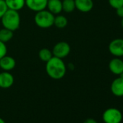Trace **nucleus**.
<instances>
[{"instance_id": "f257e3e1", "label": "nucleus", "mask_w": 123, "mask_h": 123, "mask_svg": "<svg viewBox=\"0 0 123 123\" xmlns=\"http://www.w3.org/2000/svg\"><path fill=\"white\" fill-rule=\"evenodd\" d=\"M46 63V72L51 78L60 80L65 77L67 72V66L62 59L53 56Z\"/></svg>"}, {"instance_id": "f03ea898", "label": "nucleus", "mask_w": 123, "mask_h": 123, "mask_svg": "<svg viewBox=\"0 0 123 123\" xmlns=\"http://www.w3.org/2000/svg\"><path fill=\"white\" fill-rule=\"evenodd\" d=\"M3 28L12 31H17L20 25V15L18 11L7 10L1 18Z\"/></svg>"}, {"instance_id": "7ed1b4c3", "label": "nucleus", "mask_w": 123, "mask_h": 123, "mask_svg": "<svg viewBox=\"0 0 123 123\" xmlns=\"http://www.w3.org/2000/svg\"><path fill=\"white\" fill-rule=\"evenodd\" d=\"M54 15L48 10H43L36 13L34 21L37 26L41 28H49L54 25Z\"/></svg>"}, {"instance_id": "20e7f679", "label": "nucleus", "mask_w": 123, "mask_h": 123, "mask_svg": "<svg viewBox=\"0 0 123 123\" xmlns=\"http://www.w3.org/2000/svg\"><path fill=\"white\" fill-rule=\"evenodd\" d=\"M102 118L105 123H120L122 119V114L119 109L109 108L104 111Z\"/></svg>"}, {"instance_id": "39448f33", "label": "nucleus", "mask_w": 123, "mask_h": 123, "mask_svg": "<svg viewBox=\"0 0 123 123\" xmlns=\"http://www.w3.org/2000/svg\"><path fill=\"white\" fill-rule=\"evenodd\" d=\"M70 46L68 43L65 41H60L54 45L51 51L54 56L63 59L70 54Z\"/></svg>"}, {"instance_id": "423d86ee", "label": "nucleus", "mask_w": 123, "mask_h": 123, "mask_svg": "<svg viewBox=\"0 0 123 123\" xmlns=\"http://www.w3.org/2000/svg\"><path fill=\"white\" fill-rule=\"evenodd\" d=\"M109 51L114 57L123 56V38H115L109 44Z\"/></svg>"}, {"instance_id": "0eeeda50", "label": "nucleus", "mask_w": 123, "mask_h": 123, "mask_svg": "<svg viewBox=\"0 0 123 123\" xmlns=\"http://www.w3.org/2000/svg\"><path fill=\"white\" fill-rule=\"evenodd\" d=\"M48 0H25V6L31 10L38 12L46 9Z\"/></svg>"}, {"instance_id": "6e6552de", "label": "nucleus", "mask_w": 123, "mask_h": 123, "mask_svg": "<svg viewBox=\"0 0 123 123\" xmlns=\"http://www.w3.org/2000/svg\"><path fill=\"white\" fill-rule=\"evenodd\" d=\"M109 69L114 75H119L123 72V60L120 57L111 59L109 63Z\"/></svg>"}, {"instance_id": "1a4fd4ad", "label": "nucleus", "mask_w": 123, "mask_h": 123, "mask_svg": "<svg viewBox=\"0 0 123 123\" xmlns=\"http://www.w3.org/2000/svg\"><path fill=\"white\" fill-rule=\"evenodd\" d=\"M14 76L7 71L0 73V88L7 89L10 88L14 83Z\"/></svg>"}, {"instance_id": "9d476101", "label": "nucleus", "mask_w": 123, "mask_h": 123, "mask_svg": "<svg viewBox=\"0 0 123 123\" xmlns=\"http://www.w3.org/2000/svg\"><path fill=\"white\" fill-rule=\"evenodd\" d=\"M15 59L10 56L5 55L2 59H0V69H2L3 71L10 72L15 68Z\"/></svg>"}, {"instance_id": "9b49d317", "label": "nucleus", "mask_w": 123, "mask_h": 123, "mask_svg": "<svg viewBox=\"0 0 123 123\" xmlns=\"http://www.w3.org/2000/svg\"><path fill=\"white\" fill-rule=\"evenodd\" d=\"M75 9L81 12H89L93 8V0H75Z\"/></svg>"}, {"instance_id": "f8f14e48", "label": "nucleus", "mask_w": 123, "mask_h": 123, "mask_svg": "<svg viewBox=\"0 0 123 123\" xmlns=\"http://www.w3.org/2000/svg\"><path fill=\"white\" fill-rule=\"evenodd\" d=\"M111 93L117 96H123V78L118 77L114 79L111 84Z\"/></svg>"}, {"instance_id": "ddd939ff", "label": "nucleus", "mask_w": 123, "mask_h": 123, "mask_svg": "<svg viewBox=\"0 0 123 123\" xmlns=\"http://www.w3.org/2000/svg\"><path fill=\"white\" fill-rule=\"evenodd\" d=\"M47 10L53 15H59L62 11V4L61 0H48Z\"/></svg>"}, {"instance_id": "4468645a", "label": "nucleus", "mask_w": 123, "mask_h": 123, "mask_svg": "<svg viewBox=\"0 0 123 123\" xmlns=\"http://www.w3.org/2000/svg\"><path fill=\"white\" fill-rule=\"evenodd\" d=\"M8 10L19 11L25 6V0H5Z\"/></svg>"}, {"instance_id": "2eb2a0df", "label": "nucleus", "mask_w": 123, "mask_h": 123, "mask_svg": "<svg viewBox=\"0 0 123 123\" xmlns=\"http://www.w3.org/2000/svg\"><path fill=\"white\" fill-rule=\"evenodd\" d=\"M68 19L65 16L62 15H56V16H54V25H55L58 28H64L68 25Z\"/></svg>"}, {"instance_id": "dca6fc26", "label": "nucleus", "mask_w": 123, "mask_h": 123, "mask_svg": "<svg viewBox=\"0 0 123 123\" xmlns=\"http://www.w3.org/2000/svg\"><path fill=\"white\" fill-rule=\"evenodd\" d=\"M12 38H13V31L7 29L5 28L0 29V41H1L6 43L9 42Z\"/></svg>"}, {"instance_id": "f3484780", "label": "nucleus", "mask_w": 123, "mask_h": 123, "mask_svg": "<svg viewBox=\"0 0 123 123\" xmlns=\"http://www.w3.org/2000/svg\"><path fill=\"white\" fill-rule=\"evenodd\" d=\"M62 11L66 13H71L75 10V0H63L62 1Z\"/></svg>"}, {"instance_id": "a211bd4d", "label": "nucleus", "mask_w": 123, "mask_h": 123, "mask_svg": "<svg viewBox=\"0 0 123 123\" xmlns=\"http://www.w3.org/2000/svg\"><path fill=\"white\" fill-rule=\"evenodd\" d=\"M52 56H53L52 51L51 50H49V49H46V48L41 49L38 52L39 59L41 61L44 62H47L49 59H51Z\"/></svg>"}, {"instance_id": "6ab92c4d", "label": "nucleus", "mask_w": 123, "mask_h": 123, "mask_svg": "<svg viewBox=\"0 0 123 123\" xmlns=\"http://www.w3.org/2000/svg\"><path fill=\"white\" fill-rule=\"evenodd\" d=\"M108 2L109 5L115 10L123 6V0H108Z\"/></svg>"}, {"instance_id": "aec40b11", "label": "nucleus", "mask_w": 123, "mask_h": 123, "mask_svg": "<svg viewBox=\"0 0 123 123\" xmlns=\"http://www.w3.org/2000/svg\"><path fill=\"white\" fill-rule=\"evenodd\" d=\"M8 8L5 0H0V19L2 18L5 13L7 11Z\"/></svg>"}, {"instance_id": "412c9836", "label": "nucleus", "mask_w": 123, "mask_h": 123, "mask_svg": "<svg viewBox=\"0 0 123 123\" xmlns=\"http://www.w3.org/2000/svg\"><path fill=\"white\" fill-rule=\"evenodd\" d=\"M7 48L6 43L0 41V59H2L3 56L7 55Z\"/></svg>"}, {"instance_id": "4be33fe9", "label": "nucleus", "mask_w": 123, "mask_h": 123, "mask_svg": "<svg viewBox=\"0 0 123 123\" xmlns=\"http://www.w3.org/2000/svg\"><path fill=\"white\" fill-rule=\"evenodd\" d=\"M116 13L118 17H119L121 18H123V6L116 9Z\"/></svg>"}, {"instance_id": "5701e85b", "label": "nucleus", "mask_w": 123, "mask_h": 123, "mask_svg": "<svg viewBox=\"0 0 123 123\" xmlns=\"http://www.w3.org/2000/svg\"><path fill=\"white\" fill-rule=\"evenodd\" d=\"M83 123H98V122L93 118H88V119H86Z\"/></svg>"}, {"instance_id": "b1692460", "label": "nucleus", "mask_w": 123, "mask_h": 123, "mask_svg": "<svg viewBox=\"0 0 123 123\" xmlns=\"http://www.w3.org/2000/svg\"><path fill=\"white\" fill-rule=\"evenodd\" d=\"M0 123H6V122H5V121L2 118L0 117Z\"/></svg>"}, {"instance_id": "393cba45", "label": "nucleus", "mask_w": 123, "mask_h": 123, "mask_svg": "<svg viewBox=\"0 0 123 123\" xmlns=\"http://www.w3.org/2000/svg\"><path fill=\"white\" fill-rule=\"evenodd\" d=\"M121 26L123 28V18H122V20H121Z\"/></svg>"}, {"instance_id": "a878e982", "label": "nucleus", "mask_w": 123, "mask_h": 123, "mask_svg": "<svg viewBox=\"0 0 123 123\" xmlns=\"http://www.w3.org/2000/svg\"><path fill=\"white\" fill-rule=\"evenodd\" d=\"M119 77H120V78H123V72H122V73L119 75Z\"/></svg>"}]
</instances>
